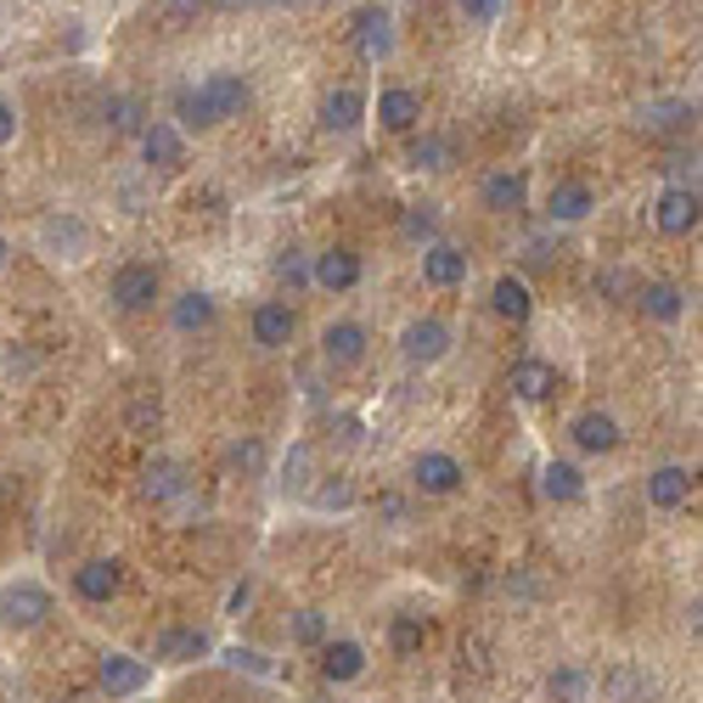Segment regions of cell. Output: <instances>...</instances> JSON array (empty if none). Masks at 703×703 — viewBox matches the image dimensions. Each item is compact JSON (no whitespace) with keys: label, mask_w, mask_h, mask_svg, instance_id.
Wrapping results in <instances>:
<instances>
[{"label":"cell","mask_w":703,"mask_h":703,"mask_svg":"<svg viewBox=\"0 0 703 703\" xmlns=\"http://www.w3.org/2000/svg\"><path fill=\"white\" fill-rule=\"evenodd\" d=\"M46 613H51V596H46L40 585H7V591H0V625L34 631Z\"/></svg>","instance_id":"obj_1"},{"label":"cell","mask_w":703,"mask_h":703,"mask_svg":"<svg viewBox=\"0 0 703 703\" xmlns=\"http://www.w3.org/2000/svg\"><path fill=\"white\" fill-rule=\"evenodd\" d=\"M400 349H405V361L433 366V361L451 355V327H445V321H411V327L400 332Z\"/></svg>","instance_id":"obj_2"},{"label":"cell","mask_w":703,"mask_h":703,"mask_svg":"<svg viewBox=\"0 0 703 703\" xmlns=\"http://www.w3.org/2000/svg\"><path fill=\"white\" fill-rule=\"evenodd\" d=\"M355 51H361L366 62H383V57L394 51V23H389L383 7H361V12H355Z\"/></svg>","instance_id":"obj_3"},{"label":"cell","mask_w":703,"mask_h":703,"mask_svg":"<svg viewBox=\"0 0 703 703\" xmlns=\"http://www.w3.org/2000/svg\"><path fill=\"white\" fill-rule=\"evenodd\" d=\"M152 299H158V271L152 265H124L119 277H113V304L119 310H152Z\"/></svg>","instance_id":"obj_4"},{"label":"cell","mask_w":703,"mask_h":703,"mask_svg":"<svg viewBox=\"0 0 703 703\" xmlns=\"http://www.w3.org/2000/svg\"><path fill=\"white\" fill-rule=\"evenodd\" d=\"M321 355H327L332 366H355V361L366 355V327H361V321H332V327L321 332Z\"/></svg>","instance_id":"obj_5"},{"label":"cell","mask_w":703,"mask_h":703,"mask_svg":"<svg viewBox=\"0 0 703 703\" xmlns=\"http://www.w3.org/2000/svg\"><path fill=\"white\" fill-rule=\"evenodd\" d=\"M653 220H659L664 237H686V231L697 225V192H692V187H670V192L659 198Z\"/></svg>","instance_id":"obj_6"},{"label":"cell","mask_w":703,"mask_h":703,"mask_svg":"<svg viewBox=\"0 0 703 703\" xmlns=\"http://www.w3.org/2000/svg\"><path fill=\"white\" fill-rule=\"evenodd\" d=\"M327 293H349L361 282V253H349V248H327L321 259H315V271H310Z\"/></svg>","instance_id":"obj_7"},{"label":"cell","mask_w":703,"mask_h":703,"mask_svg":"<svg viewBox=\"0 0 703 703\" xmlns=\"http://www.w3.org/2000/svg\"><path fill=\"white\" fill-rule=\"evenodd\" d=\"M462 277H468V253H462V248L433 242V248L422 253V282H428V288H456Z\"/></svg>","instance_id":"obj_8"},{"label":"cell","mask_w":703,"mask_h":703,"mask_svg":"<svg viewBox=\"0 0 703 703\" xmlns=\"http://www.w3.org/2000/svg\"><path fill=\"white\" fill-rule=\"evenodd\" d=\"M141 686H147V664L141 659H124V653L102 659V692L108 697H135Z\"/></svg>","instance_id":"obj_9"},{"label":"cell","mask_w":703,"mask_h":703,"mask_svg":"<svg viewBox=\"0 0 703 703\" xmlns=\"http://www.w3.org/2000/svg\"><path fill=\"white\" fill-rule=\"evenodd\" d=\"M416 484H422L428 495H451V490L462 484V462L445 456V451H428V456H416Z\"/></svg>","instance_id":"obj_10"},{"label":"cell","mask_w":703,"mask_h":703,"mask_svg":"<svg viewBox=\"0 0 703 703\" xmlns=\"http://www.w3.org/2000/svg\"><path fill=\"white\" fill-rule=\"evenodd\" d=\"M574 445L580 451H613L620 445V422H613L607 411H580L574 416Z\"/></svg>","instance_id":"obj_11"},{"label":"cell","mask_w":703,"mask_h":703,"mask_svg":"<svg viewBox=\"0 0 703 703\" xmlns=\"http://www.w3.org/2000/svg\"><path fill=\"white\" fill-rule=\"evenodd\" d=\"M141 152L152 169H181L187 147H181V130H169V124H147L141 130Z\"/></svg>","instance_id":"obj_12"},{"label":"cell","mask_w":703,"mask_h":703,"mask_svg":"<svg viewBox=\"0 0 703 703\" xmlns=\"http://www.w3.org/2000/svg\"><path fill=\"white\" fill-rule=\"evenodd\" d=\"M602 692H607L613 703H647V697H653V681H647L636 664H613V670L602 675Z\"/></svg>","instance_id":"obj_13"},{"label":"cell","mask_w":703,"mask_h":703,"mask_svg":"<svg viewBox=\"0 0 703 703\" xmlns=\"http://www.w3.org/2000/svg\"><path fill=\"white\" fill-rule=\"evenodd\" d=\"M366 119V97L361 91H327V102H321V124L327 130H355Z\"/></svg>","instance_id":"obj_14"},{"label":"cell","mask_w":703,"mask_h":703,"mask_svg":"<svg viewBox=\"0 0 703 703\" xmlns=\"http://www.w3.org/2000/svg\"><path fill=\"white\" fill-rule=\"evenodd\" d=\"M293 327H299V321H293L288 304H259V310H253V338L265 343V349H282V343L293 338Z\"/></svg>","instance_id":"obj_15"},{"label":"cell","mask_w":703,"mask_h":703,"mask_svg":"<svg viewBox=\"0 0 703 703\" xmlns=\"http://www.w3.org/2000/svg\"><path fill=\"white\" fill-rule=\"evenodd\" d=\"M490 304H495V315H501V321H530V310H535L530 288H523L518 277H501V282L490 288Z\"/></svg>","instance_id":"obj_16"},{"label":"cell","mask_w":703,"mask_h":703,"mask_svg":"<svg viewBox=\"0 0 703 703\" xmlns=\"http://www.w3.org/2000/svg\"><path fill=\"white\" fill-rule=\"evenodd\" d=\"M141 490H147L152 501H174V495L187 490V468H181V462H169V456H158V462L141 473Z\"/></svg>","instance_id":"obj_17"},{"label":"cell","mask_w":703,"mask_h":703,"mask_svg":"<svg viewBox=\"0 0 703 703\" xmlns=\"http://www.w3.org/2000/svg\"><path fill=\"white\" fill-rule=\"evenodd\" d=\"M686 495H692V473H686V468H659V473L647 479V501H653V506H664V512H670V506H681Z\"/></svg>","instance_id":"obj_18"},{"label":"cell","mask_w":703,"mask_h":703,"mask_svg":"<svg viewBox=\"0 0 703 703\" xmlns=\"http://www.w3.org/2000/svg\"><path fill=\"white\" fill-rule=\"evenodd\" d=\"M512 389H518V400H546L558 389V372L546 361H518L512 366Z\"/></svg>","instance_id":"obj_19"},{"label":"cell","mask_w":703,"mask_h":703,"mask_svg":"<svg viewBox=\"0 0 703 703\" xmlns=\"http://www.w3.org/2000/svg\"><path fill=\"white\" fill-rule=\"evenodd\" d=\"M119 580H124V574H119V563H84V569L73 574V585H79V596H84V602H108V596L119 591Z\"/></svg>","instance_id":"obj_20"},{"label":"cell","mask_w":703,"mask_h":703,"mask_svg":"<svg viewBox=\"0 0 703 703\" xmlns=\"http://www.w3.org/2000/svg\"><path fill=\"white\" fill-rule=\"evenodd\" d=\"M203 91H209V102H214L220 119L242 113V102H248V84H242L237 73H209V79H203Z\"/></svg>","instance_id":"obj_21"},{"label":"cell","mask_w":703,"mask_h":703,"mask_svg":"<svg viewBox=\"0 0 703 703\" xmlns=\"http://www.w3.org/2000/svg\"><path fill=\"white\" fill-rule=\"evenodd\" d=\"M378 119H383L389 130H416L422 102H416L411 91H383V97H378Z\"/></svg>","instance_id":"obj_22"},{"label":"cell","mask_w":703,"mask_h":703,"mask_svg":"<svg viewBox=\"0 0 703 703\" xmlns=\"http://www.w3.org/2000/svg\"><path fill=\"white\" fill-rule=\"evenodd\" d=\"M541 490H546V501H580L585 479H580L574 462H546L541 468Z\"/></svg>","instance_id":"obj_23"},{"label":"cell","mask_w":703,"mask_h":703,"mask_svg":"<svg viewBox=\"0 0 703 703\" xmlns=\"http://www.w3.org/2000/svg\"><path fill=\"white\" fill-rule=\"evenodd\" d=\"M523 174H490L484 181V209H495V214H512V209H523Z\"/></svg>","instance_id":"obj_24"},{"label":"cell","mask_w":703,"mask_h":703,"mask_svg":"<svg viewBox=\"0 0 703 703\" xmlns=\"http://www.w3.org/2000/svg\"><path fill=\"white\" fill-rule=\"evenodd\" d=\"M174 113H181V124H192V130H209V124H220V113H214V102H209V91H203V84H187V91L174 97Z\"/></svg>","instance_id":"obj_25"},{"label":"cell","mask_w":703,"mask_h":703,"mask_svg":"<svg viewBox=\"0 0 703 703\" xmlns=\"http://www.w3.org/2000/svg\"><path fill=\"white\" fill-rule=\"evenodd\" d=\"M552 220H585L591 209H596V198H591V187H580V181H563L558 192H552Z\"/></svg>","instance_id":"obj_26"},{"label":"cell","mask_w":703,"mask_h":703,"mask_svg":"<svg viewBox=\"0 0 703 703\" xmlns=\"http://www.w3.org/2000/svg\"><path fill=\"white\" fill-rule=\"evenodd\" d=\"M636 304L653 315V321H675L681 310H686V299H681V288H670V282H647L642 293H636Z\"/></svg>","instance_id":"obj_27"},{"label":"cell","mask_w":703,"mask_h":703,"mask_svg":"<svg viewBox=\"0 0 703 703\" xmlns=\"http://www.w3.org/2000/svg\"><path fill=\"white\" fill-rule=\"evenodd\" d=\"M321 670H327V681H355V675L366 670V653H361L355 642H332L327 659H321Z\"/></svg>","instance_id":"obj_28"},{"label":"cell","mask_w":703,"mask_h":703,"mask_svg":"<svg viewBox=\"0 0 703 703\" xmlns=\"http://www.w3.org/2000/svg\"><path fill=\"white\" fill-rule=\"evenodd\" d=\"M209 7H214V0H152V18H158L163 29H187V23H198Z\"/></svg>","instance_id":"obj_29"},{"label":"cell","mask_w":703,"mask_h":703,"mask_svg":"<svg viewBox=\"0 0 703 703\" xmlns=\"http://www.w3.org/2000/svg\"><path fill=\"white\" fill-rule=\"evenodd\" d=\"M203 653H209L203 631H163L158 636V659H203Z\"/></svg>","instance_id":"obj_30"},{"label":"cell","mask_w":703,"mask_h":703,"mask_svg":"<svg viewBox=\"0 0 703 703\" xmlns=\"http://www.w3.org/2000/svg\"><path fill=\"white\" fill-rule=\"evenodd\" d=\"M209 321H214V299L209 293H187L181 304H174V327H181V332H198Z\"/></svg>","instance_id":"obj_31"},{"label":"cell","mask_w":703,"mask_h":703,"mask_svg":"<svg viewBox=\"0 0 703 703\" xmlns=\"http://www.w3.org/2000/svg\"><path fill=\"white\" fill-rule=\"evenodd\" d=\"M411 163H416V169H445V163H451V141H445V135L411 141Z\"/></svg>","instance_id":"obj_32"},{"label":"cell","mask_w":703,"mask_h":703,"mask_svg":"<svg viewBox=\"0 0 703 703\" xmlns=\"http://www.w3.org/2000/svg\"><path fill=\"white\" fill-rule=\"evenodd\" d=\"M686 119H692L686 102H653V108H642V124L647 130H681Z\"/></svg>","instance_id":"obj_33"},{"label":"cell","mask_w":703,"mask_h":703,"mask_svg":"<svg viewBox=\"0 0 703 703\" xmlns=\"http://www.w3.org/2000/svg\"><path fill=\"white\" fill-rule=\"evenodd\" d=\"M310 462H315L310 445H293V451H288V479H282L288 495H310Z\"/></svg>","instance_id":"obj_34"},{"label":"cell","mask_w":703,"mask_h":703,"mask_svg":"<svg viewBox=\"0 0 703 703\" xmlns=\"http://www.w3.org/2000/svg\"><path fill=\"white\" fill-rule=\"evenodd\" d=\"M310 501H315L321 512H332V506H349V501H355V490H349V479H327V484L310 490Z\"/></svg>","instance_id":"obj_35"},{"label":"cell","mask_w":703,"mask_h":703,"mask_svg":"<svg viewBox=\"0 0 703 703\" xmlns=\"http://www.w3.org/2000/svg\"><path fill=\"white\" fill-rule=\"evenodd\" d=\"M277 282H288V288H304V282H310V265H304L299 248H288V253L277 259Z\"/></svg>","instance_id":"obj_36"},{"label":"cell","mask_w":703,"mask_h":703,"mask_svg":"<svg viewBox=\"0 0 703 703\" xmlns=\"http://www.w3.org/2000/svg\"><path fill=\"white\" fill-rule=\"evenodd\" d=\"M389 642H394V653H416L422 647V620H394V631H389Z\"/></svg>","instance_id":"obj_37"},{"label":"cell","mask_w":703,"mask_h":703,"mask_svg":"<svg viewBox=\"0 0 703 703\" xmlns=\"http://www.w3.org/2000/svg\"><path fill=\"white\" fill-rule=\"evenodd\" d=\"M231 468L259 473V468H265V445H259V439H242V445H231Z\"/></svg>","instance_id":"obj_38"},{"label":"cell","mask_w":703,"mask_h":703,"mask_svg":"<svg viewBox=\"0 0 703 703\" xmlns=\"http://www.w3.org/2000/svg\"><path fill=\"white\" fill-rule=\"evenodd\" d=\"M552 692H558L563 703H580V697H585V675H580V670H563V675H552Z\"/></svg>","instance_id":"obj_39"},{"label":"cell","mask_w":703,"mask_h":703,"mask_svg":"<svg viewBox=\"0 0 703 703\" xmlns=\"http://www.w3.org/2000/svg\"><path fill=\"white\" fill-rule=\"evenodd\" d=\"M293 636H299V642H321V636H327V620H321L315 607H304L299 620H293Z\"/></svg>","instance_id":"obj_40"},{"label":"cell","mask_w":703,"mask_h":703,"mask_svg":"<svg viewBox=\"0 0 703 703\" xmlns=\"http://www.w3.org/2000/svg\"><path fill=\"white\" fill-rule=\"evenodd\" d=\"M439 214L433 209H405V237H433Z\"/></svg>","instance_id":"obj_41"},{"label":"cell","mask_w":703,"mask_h":703,"mask_svg":"<svg viewBox=\"0 0 703 703\" xmlns=\"http://www.w3.org/2000/svg\"><path fill=\"white\" fill-rule=\"evenodd\" d=\"M462 12H468L473 23H490V18L501 12V0H462Z\"/></svg>","instance_id":"obj_42"},{"label":"cell","mask_w":703,"mask_h":703,"mask_svg":"<svg viewBox=\"0 0 703 703\" xmlns=\"http://www.w3.org/2000/svg\"><path fill=\"white\" fill-rule=\"evenodd\" d=\"M225 659H231L237 670H253V675H265V659H259V653H248V647H231Z\"/></svg>","instance_id":"obj_43"},{"label":"cell","mask_w":703,"mask_h":703,"mask_svg":"<svg viewBox=\"0 0 703 703\" xmlns=\"http://www.w3.org/2000/svg\"><path fill=\"white\" fill-rule=\"evenodd\" d=\"M12 135H18V119H12V108H7V102H0V147H7Z\"/></svg>","instance_id":"obj_44"},{"label":"cell","mask_w":703,"mask_h":703,"mask_svg":"<svg viewBox=\"0 0 703 703\" xmlns=\"http://www.w3.org/2000/svg\"><path fill=\"white\" fill-rule=\"evenodd\" d=\"M130 422H135V428H158V405H135Z\"/></svg>","instance_id":"obj_45"},{"label":"cell","mask_w":703,"mask_h":703,"mask_svg":"<svg viewBox=\"0 0 703 703\" xmlns=\"http://www.w3.org/2000/svg\"><path fill=\"white\" fill-rule=\"evenodd\" d=\"M248 7H293V0H248Z\"/></svg>","instance_id":"obj_46"},{"label":"cell","mask_w":703,"mask_h":703,"mask_svg":"<svg viewBox=\"0 0 703 703\" xmlns=\"http://www.w3.org/2000/svg\"><path fill=\"white\" fill-rule=\"evenodd\" d=\"M0 265H7V237H0Z\"/></svg>","instance_id":"obj_47"}]
</instances>
